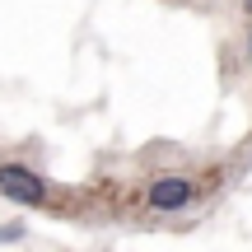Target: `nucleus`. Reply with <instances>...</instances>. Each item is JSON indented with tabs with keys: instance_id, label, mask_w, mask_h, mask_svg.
<instances>
[{
	"instance_id": "obj_1",
	"label": "nucleus",
	"mask_w": 252,
	"mask_h": 252,
	"mask_svg": "<svg viewBox=\"0 0 252 252\" xmlns=\"http://www.w3.org/2000/svg\"><path fill=\"white\" fill-rule=\"evenodd\" d=\"M0 191L19 206H42L47 201V182L28 163H0Z\"/></svg>"
},
{
	"instance_id": "obj_2",
	"label": "nucleus",
	"mask_w": 252,
	"mask_h": 252,
	"mask_svg": "<svg viewBox=\"0 0 252 252\" xmlns=\"http://www.w3.org/2000/svg\"><path fill=\"white\" fill-rule=\"evenodd\" d=\"M145 201H150V210L178 215V210H187L191 201H196V182L191 178H159L150 191H145Z\"/></svg>"
},
{
	"instance_id": "obj_3",
	"label": "nucleus",
	"mask_w": 252,
	"mask_h": 252,
	"mask_svg": "<svg viewBox=\"0 0 252 252\" xmlns=\"http://www.w3.org/2000/svg\"><path fill=\"white\" fill-rule=\"evenodd\" d=\"M248 47H252V42H248Z\"/></svg>"
}]
</instances>
